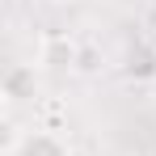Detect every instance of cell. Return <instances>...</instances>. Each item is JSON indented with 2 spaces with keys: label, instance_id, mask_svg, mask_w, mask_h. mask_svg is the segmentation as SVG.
Segmentation results:
<instances>
[{
  "label": "cell",
  "instance_id": "6da1fadb",
  "mask_svg": "<svg viewBox=\"0 0 156 156\" xmlns=\"http://www.w3.org/2000/svg\"><path fill=\"white\" fill-rule=\"evenodd\" d=\"M9 156H72V148H68V139L59 131L30 127V131L9 139Z\"/></svg>",
  "mask_w": 156,
  "mask_h": 156
},
{
  "label": "cell",
  "instance_id": "7a4b0ae2",
  "mask_svg": "<svg viewBox=\"0 0 156 156\" xmlns=\"http://www.w3.org/2000/svg\"><path fill=\"white\" fill-rule=\"evenodd\" d=\"M0 93L9 105H21L38 97V63H13L4 76H0Z\"/></svg>",
  "mask_w": 156,
  "mask_h": 156
},
{
  "label": "cell",
  "instance_id": "3957f363",
  "mask_svg": "<svg viewBox=\"0 0 156 156\" xmlns=\"http://www.w3.org/2000/svg\"><path fill=\"white\" fill-rule=\"evenodd\" d=\"M38 68H76V38L47 34L38 42Z\"/></svg>",
  "mask_w": 156,
  "mask_h": 156
},
{
  "label": "cell",
  "instance_id": "277c9868",
  "mask_svg": "<svg viewBox=\"0 0 156 156\" xmlns=\"http://www.w3.org/2000/svg\"><path fill=\"white\" fill-rule=\"evenodd\" d=\"M127 76L131 80H152L156 76V47H148V42L131 47L127 51Z\"/></svg>",
  "mask_w": 156,
  "mask_h": 156
}]
</instances>
